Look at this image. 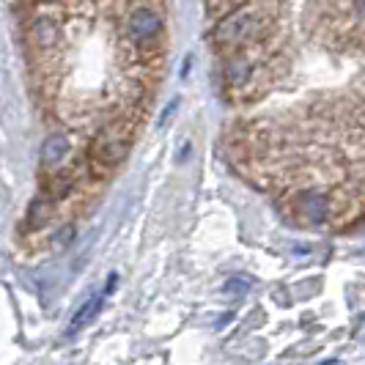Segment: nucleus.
I'll return each instance as SVG.
<instances>
[{
  "label": "nucleus",
  "instance_id": "obj_9",
  "mask_svg": "<svg viewBox=\"0 0 365 365\" xmlns=\"http://www.w3.org/2000/svg\"><path fill=\"white\" fill-rule=\"evenodd\" d=\"M44 212H50V206H47L44 201H34V206H31V228L44 225V220H47Z\"/></svg>",
  "mask_w": 365,
  "mask_h": 365
},
{
  "label": "nucleus",
  "instance_id": "obj_3",
  "mask_svg": "<svg viewBox=\"0 0 365 365\" xmlns=\"http://www.w3.org/2000/svg\"><path fill=\"white\" fill-rule=\"evenodd\" d=\"M160 28H163V17H160L154 9H146V6L135 9V11L127 17V31H129V36L132 38L154 36Z\"/></svg>",
  "mask_w": 365,
  "mask_h": 365
},
{
  "label": "nucleus",
  "instance_id": "obj_6",
  "mask_svg": "<svg viewBox=\"0 0 365 365\" xmlns=\"http://www.w3.org/2000/svg\"><path fill=\"white\" fill-rule=\"evenodd\" d=\"M31 34H34L38 47H53L55 41L61 38V25L53 17H36L34 25H31Z\"/></svg>",
  "mask_w": 365,
  "mask_h": 365
},
{
  "label": "nucleus",
  "instance_id": "obj_7",
  "mask_svg": "<svg viewBox=\"0 0 365 365\" xmlns=\"http://www.w3.org/2000/svg\"><path fill=\"white\" fill-rule=\"evenodd\" d=\"M99 308H102V297H91V299H86V305L74 313L72 324H69V335H74V332H80V329L86 327L93 316L99 313Z\"/></svg>",
  "mask_w": 365,
  "mask_h": 365
},
{
  "label": "nucleus",
  "instance_id": "obj_10",
  "mask_svg": "<svg viewBox=\"0 0 365 365\" xmlns=\"http://www.w3.org/2000/svg\"><path fill=\"white\" fill-rule=\"evenodd\" d=\"M250 286H253L250 277H231V280L225 283V294H245Z\"/></svg>",
  "mask_w": 365,
  "mask_h": 365
},
{
  "label": "nucleus",
  "instance_id": "obj_11",
  "mask_svg": "<svg viewBox=\"0 0 365 365\" xmlns=\"http://www.w3.org/2000/svg\"><path fill=\"white\" fill-rule=\"evenodd\" d=\"M115 286H118V274H110V277H108V289H105V294H110L113 289H115Z\"/></svg>",
  "mask_w": 365,
  "mask_h": 365
},
{
  "label": "nucleus",
  "instance_id": "obj_1",
  "mask_svg": "<svg viewBox=\"0 0 365 365\" xmlns=\"http://www.w3.org/2000/svg\"><path fill=\"white\" fill-rule=\"evenodd\" d=\"M261 31V19L253 14V11H239V14H231L220 22L215 28V38L217 44H242L247 38H253Z\"/></svg>",
  "mask_w": 365,
  "mask_h": 365
},
{
  "label": "nucleus",
  "instance_id": "obj_2",
  "mask_svg": "<svg viewBox=\"0 0 365 365\" xmlns=\"http://www.w3.org/2000/svg\"><path fill=\"white\" fill-rule=\"evenodd\" d=\"M127 154V140L115 132V129H105L99 132V138L93 140V157L105 165H115L124 160Z\"/></svg>",
  "mask_w": 365,
  "mask_h": 365
},
{
  "label": "nucleus",
  "instance_id": "obj_5",
  "mask_svg": "<svg viewBox=\"0 0 365 365\" xmlns=\"http://www.w3.org/2000/svg\"><path fill=\"white\" fill-rule=\"evenodd\" d=\"M66 154H69V138L61 132L47 135V140L41 146V165H58Z\"/></svg>",
  "mask_w": 365,
  "mask_h": 365
},
{
  "label": "nucleus",
  "instance_id": "obj_4",
  "mask_svg": "<svg viewBox=\"0 0 365 365\" xmlns=\"http://www.w3.org/2000/svg\"><path fill=\"white\" fill-rule=\"evenodd\" d=\"M297 209H299V215H305L311 222H319V220L327 217L329 201L324 192H302L297 198Z\"/></svg>",
  "mask_w": 365,
  "mask_h": 365
},
{
  "label": "nucleus",
  "instance_id": "obj_8",
  "mask_svg": "<svg viewBox=\"0 0 365 365\" xmlns=\"http://www.w3.org/2000/svg\"><path fill=\"white\" fill-rule=\"evenodd\" d=\"M225 74H228V80L231 83H245L247 77H250V61L247 58H234V61H228V66H225Z\"/></svg>",
  "mask_w": 365,
  "mask_h": 365
},
{
  "label": "nucleus",
  "instance_id": "obj_12",
  "mask_svg": "<svg viewBox=\"0 0 365 365\" xmlns=\"http://www.w3.org/2000/svg\"><path fill=\"white\" fill-rule=\"evenodd\" d=\"M357 11H360V14L365 17V0H357Z\"/></svg>",
  "mask_w": 365,
  "mask_h": 365
}]
</instances>
